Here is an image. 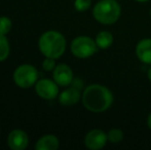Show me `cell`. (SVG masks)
I'll return each mask as SVG.
<instances>
[{
  "label": "cell",
  "mask_w": 151,
  "mask_h": 150,
  "mask_svg": "<svg viewBox=\"0 0 151 150\" xmlns=\"http://www.w3.org/2000/svg\"><path fill=\"white\" fill-rule=\"evenodd\" d=\"M136 55L140 62L151 65V38L141 39L136 45Z\"/></svg>",
  "instance_id": "obj_11"
},
{
  "label": "cell",
  "mask_w": 151,
  "mask_h": 150,
  "mask_svg": "<svg viewBox=\"0 0 151 150\" xmlns=\"http://www.w3.org/2000/svg\"><path fill=\"white\" fill-rule=\"evenodd\" d=\"M60 146V141L55 135H44L38 139L35 144L36 150H57Z\"/></svg>",
  "instance_id": "obj_12"
},
{
  "label": "cell",
  "mask_w": 151,
  "mask_h": 150,
  "mask_svg": "<svg viewBox=\"0 0 151 150\" xmlns=\"http://www.w3.org/2000/svg\"><path fill=\"white\" fill-rule=\"evenodd\" d=\"M98 48L100 50H107L113 43V35L109 31H101L97 34L95 39Z\"/></svg>",
  "instance_id": "obj_13"
},
{
  "label": "cell",
  "mask_w": 151,
  "mask_h": 150,
  "mask_svg": "<svg viewBox=\"0 0 151 150\" xmlns=\"http://www.w3.org/2000/svg\"><path fill=\"white\" fill-rule=\"evenodd\" d=\"M67 42L64 35L56 30H48L42 33L38 40V47L45 58L57 59L64 55Z\"/></svg>",
  "instance_id": "obj_2"
},
{
  "label": "cell",
  "mask_w": 151,
  "mask_h": 150,
  "mask_svg": "<svg viewBox=\"0 0 151 150\" xmlns=\"http://www.w3.org/2000/svg\"><path fill=\"white\" fill-rule=\"evenodd\" d=\"M81 101L86 110L93 113H102L112 106L114 97L111 90L105 85L93 83L84 88Z\"/></svg>",
  "instance_id": "obj_1"
},
{
  "label": "cell",
  "mask_w": 151,
  "mask_h": 150,
  "mask_svg": "<svg viewBox=\"0 0 151 150\" xmlns=\"http://www.w3.org/2000/svg\"><path fill=\"white\" fill-rule=\"evenodd\" d=\"M147 126L151 130V112L149 113V115L147 117Z\"/></svg>",
  "instance_id": "obj_19"
},
{
  "label": "cell",
  "mask_w": 151,
  "mask_h": 150,
  "mask_svg": "<svg viewBox=\"0 0 151 150\" xmlns=\"http://www.w3.org/2000/svg\"><path fill=\"white\" fill-rule=\"evenodd\" d=\"M70 50L74 57L78 59H88L97 52L98 46L93 38L88 36H77L72 40Z\"/></svg>",
  "instance_id": "obj_4"
},
{
  "label": "cell",
  "mask_w": 151,
  "mask_h": 150,
  "mask_svg": "<svg viewBox=\"0 0 151 150\" xmlns=\"http://www.w3.org/2000/svg\"><path fill=\"white\" fill-rule=\"evenodd\" d=\"M12 28V22L8 17H0V34L6 35Z\"/></svg>",
  "instance_id": "obj_16"
},
{
  "label": "cell",
  "mask_w": 151,
  "mask_h": 150,
  "mask_svg": "<svg viewBox=\"0 0 151 150\" xmlns=\"http://www.w3.org/2000/svg\"><path fill=\"white\" fill-rule=\"evenodd\" d=\"M52 78L59 86H69L74 80L73 71L67 64H58L52 71Z\"/></svg>",
  "instance_id": "obj_9"
},
{
  "label": "cell",
  "mask_w": 151,
  "mask_h": 150,
  "mask_svg": "<svg viewBox=\"0 0 151 150\" xmlns=\"http://www.w3.org/2000/svg\"><path fill=\"white\" fill-rule=\"evenodd\" d=\"M82 88V81L80 79H74L71 83V86L66 88L59 94V102L63 106H72L77 104L81 99L80 90Z\"/></svg>",
  "instance_id": "obj_6"
},
{
  "label": "cell",
  "mask_w": 151,
  "mask_h": 150,
  "mask_svg": "<svg viewBox=\"0 0 151 150\" xmlns=\"http://www.w3.org/2000/svg\"><path fill=\"white\" fill-rule=\"evenodd\" d=\"M107 138L108 142L112 143V144H117L123 140V132L120 128H111L107 133Z\"/></svg>",
  "instance_id": "obj_15"
},
{
  "label": "cell",
  "mask_w": 151,
  "mask_h": 150,
  "mask_svg": "<svg viewBox=\"0 0 151 150\" xmlns=\"http://www.w3.org/2000/svg\"><path fill=\"white\" fill-rule=\"evenodd\" d=\"M14 81L21 88H30L38 80V71L33 65L23 64L16 68L12 75Z\"/></svg>",
  "instance_id": "obj_5"
},
{
  "label": "cell",
  "mask_w": 151,
  "mask_h": 150,
  "mask_svg": "<svg viewBox=\"0 0 151 150\" xmlns=\"http://www.w3.org/2000/svg\"><path fill=\"white\" fill-rule=\"evenodd\" d=\"M147 76H148V79H149V80H150V82H151V67H150L149 69H148Z\"/></svg>",
  "instance_id": "obj_20"
},
{
  "label": "cell",
  "mask_w": 151,
  "mask_h": 150,
  "mask_svg": "<svg viewBox=\"0 0 151 150\" xmlns=\"http://www.w3.org/2000/svg\"><path fill=\"white\" fill-rule=\"evenodd\" d=\"M10 46L8 39L4 34H0V62H4L9 56Z\"/></svg>",
  "instance_id": "obj_14"
},
{
  "label": "cell",
  "mask_w": 151,
  "mask_h": 150,
  "mask_svg": "<svg viewBox=\"0 0 151 150\" xmlns=\"http://www.w3.org/2000/svg\"><path fill=\"white\" fill-rule=\"evenodd\" d=\"M35 92L44 100H54L59 97V84L48 78L38 79L35 83Z\"/></svg>",
  "instance_id": "obj_7"
},
{
  "label": "cell",
  "mask_w": 151,
  "mask_h": 150,
  "mask_svg": "<svg viewBox=\"0 0 151 150\" xmlns=\"http://www.w3.org/2000/svg\"><path fill=\"white\" fill-rule=\"evenodd\" d=\"M7 144L12 150H25L28 147L29 137L25 131L16 128L8 134Z\"/></svg>",
  "instance_id": "obj_10"
},
{
  "label": "cell",
  "mask_w": 151,
  "mask_h": 150,
  "mask_svg": "<svg viewBox=\"0 0 151 150\" xmlns=\"http://www.w3.org/2000/svg\"><path fill=\"white\" fill-rule=\"evenodd\" d=\"M135 1H137V2H147V1H149V0H135Z\"/></svg>",
  "instance_id": "obj_21"
},
{
  "label": "cell",
  "mask_w": 151,
  "mask_h": 150,
  "mask_svg": "<svg viewBox=\"0 0 151 150\" xmlns=\"http://www.w3.org/2000/svg\"><path fill=\"white\" fill-rule=\"evenodd\" d=\"M150 17H151V9H150Z\"/></svg>",
  "instance_id": "obj_22"
},
{
  "label": "cell",
  "mask_w": 151,
  "mask_h": 150,
  "mask_svg": "<svg viewBox=\"0 0 151 150\" xmlns=\"http://www.w3.org/2000/svg\"><path fill=\"white\" fill-rule=\"evenodd\" d=\"M0 132H1V130H0Z\"/></svg>",
  "instance_id": "obj_23"
},
{
  "label": "cell",
  "mask_w": 151,
  "mask_h": 150,
  "mask_svg": "<svg viewBox=\"0 0 151 150\" xmlns=\"http://www.w3.org/2000/svg\"><path fill=\"white\" fill-rule=\"evenodd\" d=\"M91 6V0H75L74 1V8L77 11H86Z\"/></svg>",
  "instance_id": "obj_17"
},
{
  "label": "cell",
  "mask_w": 151,
  "mask_h": 150,
  "mask_svg": "<svg viewBox=\"0 0 151 150\" xmlns=\"http://www.w3.org/2000/svg\"><path fill=\"white\" fill-rule=\"evenodd\" d=\"M56 61L55 59L52 58H45L42 62V68L44 71H47V72H52L54 71V69L56 68Z\"/></svg>",
  "instance_id": "obj_18"
},
{
  "label": "cell",
  "mask_w": 151,
  "mask_h": 150,
  "mask_svg": "<svg viewBox=\"0 0 151 150\" xmlns=\"http://www.w3.org/2000/svg\"><path fill=\"white\" fill-rule=\"evenodd\" d=\"M120 14V4L116 0H100L93 8V19L102 25L115 24Z\"/></svg>",
  "instance_id": "obj_3"
},
{
  "label": "cell",
  "mask_w": 151,
  "mask_h": 150,
  "mask_svg": "<svg viewBox=\"0 0 151 150\" xmlns=\"http://www.w3.org/2000/svg\"><path fill=\"white\" fill-rule=\"evenodd\" d=\"M107 142V133L100 128H93V130L90 131L84 137V145L90 150L102 149Z\"/></svg>",
  "instance_id": "obj_8"
}]
</instances>
